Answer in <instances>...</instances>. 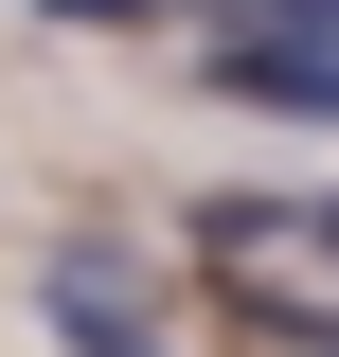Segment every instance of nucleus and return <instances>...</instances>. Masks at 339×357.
Instances as JSON below:
<instances>
[{
	"label": "nucleus",
	"instance_id": "f257e3e1",
	"mask_svg": "<svg viewBox=\"0 0 339 357\" xmlns=\"http://www.w3.org/2000/svg\"><path fill=\"white\" fill-rule=\"evenodd\" d=\"M214 89H232V107H303V126H339V36H322V18H250V36L214 54Z\"/></svg>",
	"mask_w": 339,
	"mask_h": 357
},
{
	"label": "nucleus",
	"instance_id": "f03ea898",
	"mask_svg": "<svg viewBox=\"0 0 339 357\" xmlns=\"http://www.w3.org/2000/svg\"><path fill=\"white\" fill-rule=\"evenodd\" d=\"M54 18H161V0H54Z\"/></svg>",
	"mask_w": 339,
	"mask_h": 357
},
{
	"label": "nucleus",
	"instance_id": "7ed1b4c3",
	"mask_svg": "<svg viewBox=\"0 0 339 357\" xmlns=\"http://www.w3.org/2000/svg\"><path fill=\"white\" fill-rule=\"evenodd\" d=\"M286 18H339V0H286Z\"/></svg>",
	"mask_w": 339,
	"mask_h": 357
},
{
	"label": "nucleus",
	"instance_id": "20e7f679",
	"mask_svg": "<svg viewBox=\"0 0 339 357\" xmlns=\"http://www.w3.org/2000/svg\"><path fill=\"white\" fill-rule=\"evenodd\" d=\"M322 357H339V340H322Z\"/></svg>",
	"mask_w": 339,
	"mask_h": 357
}]
</instances>
